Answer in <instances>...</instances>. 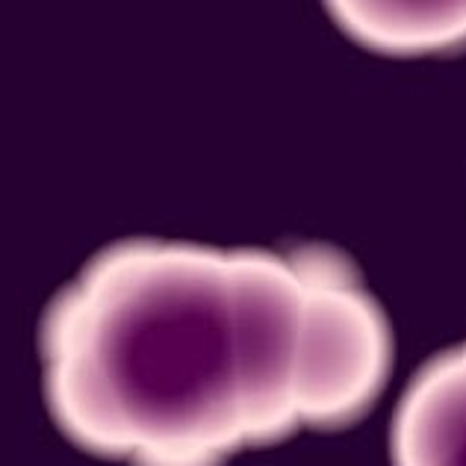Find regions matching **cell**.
Instances as JSON below:
<instances>
[{
  "label": "cell",
  "mask_w": 466,
  "mask_h": 466,
  "mask_svg": "<svg viewBox=\"0 0 466 466\" xmlns=\"http://www.w3.org/2000/svg\"><path fill=\"white\" fill-rule=\"evenodd\" d=\"M301 337L292 257L127 239L47 308V404L101 458L218 466L299 425Z\"/></svg>",
  "instance_id": "cell-1"
},
{
  "label": "cell",
  "mask_w": 466,
  "mask_h": 466,
  "mask_svg": "<svg viewBox=\"0 0 466 466\" xmlns=\"http://www.w3.org/2000/svg\"><path fill=\"white\" fill-rule=\"evenodd\" d=\"M292 260L304 284L299 425H349L387 378V319L339 254L304 248Z\"/></svg>",
  "instance_id": "cell-2"
},
{
  "label": "cell",
  "mask_w": 466,
  "mask_h": 466,
  "mask_svg": "<svg viewBox=\"0 0 466 466\" xmlns=\"http://www.w3.org/2000/svg\"><path fill=\"white\" fill-rule=\"evenodd\" d=\"M392 455L396 466H466V342L425 366L408 390Z\"/></svg>",
  "instance_id": "cell-3"
},
{
  "label": "cell",
  "mask_w": 466,
  "mask_h": 466,
  "mask_svg": "<svg viewBox=\"0 0 466 466\" xmlns=\"http://www.w3.org/2000/svg\"><path fill=\"white\" fill-rule=\"evenodd\" d=\"M339 27L384 54H434L466 45V4H330Z\"/></svg>",
  "instance_id": "cell-4"
}]
</instances>
